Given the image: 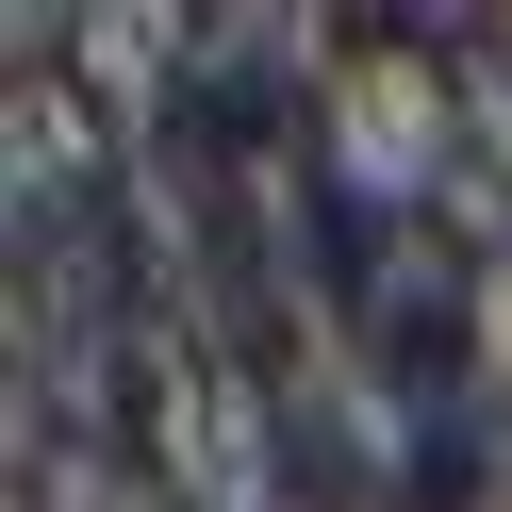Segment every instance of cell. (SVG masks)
<instances>
[{"label":"cell","instance_id":"obj_4","mask_svg":"<svg viewBox=\"0 0 512 512\" xmlns=\"http://www.w3.org/2000/svg\"><path fill=\"white\" fill-rule=\"evenodd\" d=\"M67 83L116 133H166V100L199 83V17H166V0H83L67 17Z\"/></svg>","mask_w":512,"mask_h":512},{"label":"cell","instance_id":"obj_5","mask_svg":"<svg viewBox=\"0 0 512 512\" xmlns=\"http://www.w3.org/2000/svg\"><path fill=\"white\" fill-rule=\"evenodd\" d=\"M199 83H298V100H331L347 17L331 0H232V17H199Z\"/></svg>","mask_w":512,"mask_h":512},{"label":"cell","instance_id":"obj_7","mask_svg":"<svg viewBox=\"0 0 512 512\" xmlns=\"http://www.w3.org/2000/svg\"><path fill=\"white\" fill-rule=\"evenodd\" d=\"M479 50H496V67H512V17H479Z\"/></svg>","mask_w":512,"mask_h":512},{"label":"cell","instance_id":"obj_6","mask_svg":"<svg viewBox=\"0 0 512 512\" xmlns=\"http://www.w3.org/2000/svg\"><path fill=\"white\" fill-rule=\"evenodd\" d=\"M17 512H182L166 463L149 446H100V430H50L34 463H17Z\"/></svg>","mask_w":512,"mask_h":512},{"label":"cell","instance_id":"obj_1","mask_svg":"<svg viewBox=\"0 0 512 512\" xmlns=\"http://www.w3.org/2000/svg\"><path fill=\"white\" fill-rule=\"evenodd\" d=\"M314 166H331L380 232H397V215H446V182H463V50L446 34H364L347 83L314 100Z\"/></svg>","mask_w":512,"mask_h":512},{"label":"cell","instance_id":"obj_2","mask_svg":"<svg viewBox=\"0 0 512 512\" xmlns=\"http://www.w3.org/2000/svg\"><path fill=\"white\" fill-rule=\"evenodd\" d=\"M149 463H166V496H182V512H281V496H298L281 380L199 347V364H182V397H166V430H149Z\"/></svg>","mask_w":512,"mask_h":512},{"label":"cell","instance_id":"obj_3","mask_svg":"<svg viewBox=\"0 0 512 512\" xmlns=\"http://www.w3.org/2000/svg\"><path fill=\"white\" fill-rule=\"evenodd\" d=\"M0 182H17V215H83L116 182V116L83 100L67 67H17L0 83Z\"/></svg>","mask_w":512,"mask_h":512}]
</instances>
